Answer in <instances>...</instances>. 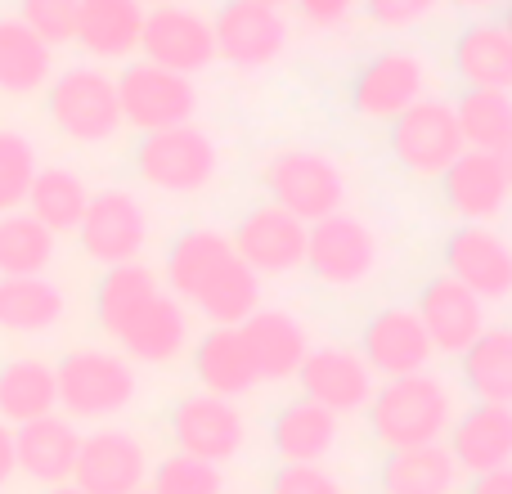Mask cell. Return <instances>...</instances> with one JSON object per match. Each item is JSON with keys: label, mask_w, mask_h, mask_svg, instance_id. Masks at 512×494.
<instances>
[{"label": "cell", "mask_w": 512, "mask_h": 494, "mask_svg": "<svg viewBox=\"0 0 512 494\" xmlns=\"http://www.w3.org/2000/svg\"><path fill=\"white\" fill-rule=\"evenodd\" d=\"M454 122H459L463 149L477 153H504V144L512 140V95L499 90H463L454 104Z\"/></svg>", "instance_id": "obj_37"}, {"label": "cell", "mask_w": 512, "mask_h": 494, "mask_svg": "<svg viewBox=\"0 0 512 494\" xmlns=\"http://www.w3.org/2000/svg\"><path fill=\"white\" fill-rule=\"evenodd\" d=\"M135 180L153 194H171V198H189L203 194L216 180V167H221V153H216L212 135L203 126L185 122L171 126V131H153L140 135L135 144Z\"/></svg>", "instance_id": "obj_3"}, {"label": "cell", "mask_w": 512, "mask_h": 494, "mask_svg": "<svg viewBox=\"0 0 512 494\" xmlns=\"http://www.w3.org/2000/svg\"><path fill=\"white\" fill-rule=\"evenodd\" d=\"M234 256L261 279H283V274H297L306 265V221H297L292 212H283L279 203H261L234 225L230 234Z\"/></svg>", "instance_id": "obj_13"}, {"label": "cell", "mask_w": 512, "mask_h": 494, "mask_svg": "<svg viewBox=\"0 0 512 494\" xmlns=\"http://www.w3.org/2000/svg\"><path fill=\"white\" fill-rule=\"evenodd\" d=\"M270 494H346L324 463H283L270 477Z\"/></svg>", "instance_id": "obj_42"}, {"label": "cell", "mask_w": 512, "mask_h": 494, "mask_svg": "<svg viewBox=\"0 0 512 494\" xmlns=\"http://www.w3.org/2000/svg\"><path fill=\"white\" fill-rule=\"evenodd\" d=\"M54 234L41 221L18 207L0 212V279H23V274H45L54 261Z\"/></svg>", "instance_id": "obj_38"}, {"label": "cell", "mask_w": 512, "mask_h": 494, "mask_svg": "<svg viewBox=\"0 0 512 494\" xmlns=\"http://www.w3.org/2000/svg\"><path fill=\"white\" fill-rule=\"evenodd\" d=\"M499 167H504V180H508V189H512V140L504 144V153H499Z\"/></svg>", "instance_id": "obj_47"}, {"label": "cell", "mask_w": 512, "mask_h": 494, "mask_svg": "<svg viewBox=\"0 0 512 494\" xmlns=\"http://www.w3.org/2000/svg\"><path fill=\"white\" fill-rule=\"evenodd\" d=\"M149 481V454H144L140 436L122 432V427H95L81 436L77 468H72V486L81 494H135Z\"/></svg>", "instance_id": "obj_14"}, {"label": "cell", "mask_w": 512, "mask_h": 494, "mask_svg": "<svg viewBox=\"0 0 512 494\" xmlns=\"http://www.w3.org/2000/svg\"><path fill=\"white\" fill-rule=\"evenodd\" d=\"M77 5L81 0H18V23L32 27L45 45H68L77 36Z\"/></svg>", "instance_id": "obj_41"}, {"label": "cell", "mask_w": 512, "mask_h": 494, "mask_svg": "<svg viewBox=\"0 0 512 494\" xmlns=\"http://www.w3.org/2000/svg\"><path fill=\"white\" fill-rule=\"evenodd\" d=\"M77 243L104 270L108 265L140 261L144 243H149V216H144L140 198L131 189H99V194H90L86 216L77 225Z\"/></svg>", "instance_id": "obj_11"}, {"label": "cell", "mask_w": 512, "mask_h": 494, "mask_svg": "<svg viewBox=\"0 0 512 494\" xmlns=\"http://www.w3.org/2000/svg\"><path fill=\"white\" fill-rule=\"evenodd\" d=\"M36 171V144L23 131H0V212H18L27 203Z\"/></svg>", "instance_id": "obj_39"}, {"label": "cell", "mask_w": 512, "mask_h": 494, "mask_svg": "<svg viewBox=\"0 0 512 494\" xmlns=\"http://www.w3.org/2000/svg\"><path fill=\"white\" fill-rule=\"evenodd\" d=\"M418 319H423L427 337H432L436 355H463L481 333H486V301L468 292L459 279L436 274L418 292Z\"/></svg>", "instance_id": "obj_18"}, {"label": "cell", "mask_w": 512, "mask_h": 494, "mask_svg": "<svg viewBox=\"0 0 512 494\" xmlns=\"http://www.w3.org/2000/svg\"><path fill=\"white\" fill-rule=\"evenodd\" d=\"M140 32H144L140 0H81L72 41L90 59H131L140 50Z\"/></svg>", "instance_id": "obj_26"}, {"label": "cell", "mask_w": 512, "mask_h": 494, "mask_svg": "<svg viewBox=\"0 0 512 494\" xmlns=\"http://www.w3.org/2000/svg\"><path fill=\"white\" fill-rule=\"evenodd\" d=\"M441 194H445V207H450L463 225H490L508 207L512 189H508L504 167H499L495 153L463 149L459 158H454V167L441 176Z\"/></svg>", "instance_id": "obj_21"}, {"label": "cell", "mask_w": 512, "mask_h": 494, "mask_svg": "<svg viewBox=\"0 0 512 494\" xmlns=\"http://www.w3.org/2000/svg\"><path fill=\"white\" fill-rule=\"evenodd\" d=\"M216 36V59L234 63L243 72L270 68L288 45V23L279 9H265L256 0H225L221 14L212 18Z\"/></svg>", "instance_id": "obj_15"}, {"label": "cell", "mask_w": 512, "mask_h": 494, "mask_svg": "<svg viewBox=\"0 0 512 494\" xmlns=\"http://www.w3.org/2000/svg\"><path fill=\"white\" fill-rule=\"evenodd\" d=\"M230 261H234L230 234L207 230V225H198V230H185L180 239H171L167 265H162V270H167V283H171V297H176V301H189V306H194V301L203 297V288H207V283H212Z\"/></svg>", "instance_id": "obj_25"}, {"label": "cell", "mask_w": 512, "mask_h": 494, "mask_svg": "<svg viewBox=\"0 0 512 494\" xmlns=\"http://www.w3.org/2000/svg\"><path fill=\"white\" fill-rule=\"evenodd\" d=\"M117 104H122V126L153 135V131H171V126L194 122L198 90L180 72H167L158 63L140 59V63H126L122 77H117Z\"/></svg>", "instance_id": "obj_7"}, {"label": "cell", "mask_w": 512, "mask_h": 494, "mask_svg": "<svg viewBox=\"0 0 512 494\" xmlns=\"http://www.w3.org/2000/svg\"><path fill=\"white\" fill-rule=\"evenodd\" d=\"M131 364H171L189 342V319L171 292L149 297L113 337Z\"/></svg>", "instance_id": "obj_22"}, {"label": "cell", "mask_w": 512, "mask_h": 494, "mask_svg": "<svg viewBox=\"0 0 512 494\" xmlns=\"http://www.w3.org/2000/svg\"><path fill=\"white\" fill-rule=\"evenodd\" d=\"M378 481L382 494H454L463 486V472L445 445H414V450H391Z\"/></svg>", "instance_id": "obj_32"}, {"label": "cell", "mask_w": 512, "mask_h": 494, "mask_svg": "<svg viewBox=\"0 0 512 494\" xmlns=\"http://www.w3.org/2000/svg\"><path fill=\"white\" fill-rule=\"evenodd\" d=\"M459 373L477 405H512V328H486L459 355Z\"/></svg>", "instance_id": "obj_34"}, {"label": "cell", "mask_w": 512, "mask_h": 494, "mask_svg": "<svg viewBox=\"0 0 512 494\" xmlns=\"http://www.w3.org/2000/svg\"><path fill=\"white\" fill-rule=\"evenodd\" d=\"M194 378L207 396L221 400H239L261 382L256 373V360L243 342L239 328H207L194 346Z\"/></svg>", "instance_id": "obj_24"}, {"label": "cell", "mask_w": 512, "mask_h": 494, "mask_svg": "<svg viewBox=\"0 0 512 494\" xmlns=\"http://www.w3.org/2000/svg\"><path fill=\"white\" fill-rule=\"evenodd\" d=\"M77 450H81V432L72 418L45 414L32 423L14 427V463L27 481L36 486H68L72 468H77Z\"/></svg>", "instance_id": "obj_20"}, {"label": "cell", "mask_w": 512, "mask_h": 494, "mask_svg": "<svg viewBox=\"0 0 512 494\" xmlns=\"http://www.w3.org/2000/svg\"><path fill=\"white\" fill-rule=\"evenodd\" d=\"M158 292H162V283H158V274H153L149 265H140V261L108 265L104 279H99V288H95L99 328H104L108 337H117V328H122L149 297H158Z\"/></svg>", "instance_id": "obj_36"}, {"label": "cell", "mask_w": 512, "mask_h": 494, "mask_svg": "<svg viewBox=\"0 0 512 494\" xmlns=\"http://www.w3.org/2000/svg\"><path fill=\"white\" fill-rule=\"evenodd\" d=\"M432 337L414 306H387L364 324L360 333V360L369 364L373 378H409L432 364Z\"/></svg>", "instance_id": "obj_16"}, {"label": "cell", "mask_w": 512, "mask_h": 494, "mask_svg": "<svg viewBox=\"0 0 512 494\" xmlns=\"http://www.w3.org/2000/svg\"><path fill=\"white\" fill-rule=\"evenodd\" d=\"M292 5H297L301 18H306L310 27H319V32H333V27H342L346 18L355 14V0H292Z\"/></svg>", "instance_id": "obj_44"}, {"label": "cell", "mask_w": 512, "mask_h": 494, "mask_svg": "<svg viewBox=\"0 0 512 494\" xmlns=\"http://www.w3.org/2000/svg\"><path fill=\"white\" fill-rule=\"evenodd\" d=\"M140 5H171V0H140Z\"/></svg>", "instance_id": "obj_52"}, {"label": "cell", "mask_w": 512, "mask_h": 494, "mask_svg": "<svg viewBox=\"0 0 512 494\" xmlns=\"http://www.w3.org/2000/svg\"><path fill=\"white\" fill-rule=\"evenodd\" d=\"M382 261L378 230L351 212H333L306 225V270L324 288H360Z\"/></svg>", "instance_id": "obj_6"}, {"label": "cell", "mask_w": 512, "mask_h": 494, "mask_svg": "<svg viewBox=\"0 0 512 494\" xmlns=\"http://www.w3.org/2000/svg\"><path fill=\"white\" fill-rule=\"evenodd\" d=\"M463 477L512 468V405H472L463 418H454L450 445Z\"/></svg>", "instance_id": "obj_23"}, {"label": "cell", "mask_w": 512, "mask_h": 494, "mask_svg": "<svg viewBox=\"0 0 512 494\" xmlns=\"http://www.w3.org/2000/svg\"><path fill=\"white\" fill-rule=\"evenodd\" d=\"M86 203H90V185L72 167H41L32 189H27L23 212L59 239V234H77Z\"/></svg>", "instance_id": "obj_33"}, {"label": "cell", "mask_w": 512, "mask_h": 494, "mask_svg": "<svg viewBox=\"0 0 512 494\" xmlns=\"http://www.w3.org/2000/svg\"><path fill=\"white\" fill-rule=\"evenodd\" d=\"M468 494H512V468H495L481 472V477L468 481Z\"/></svg>", "instance_id": "obj_45"}, {"label": "cell", "mask_w": 512, "mask_h": 494, "mask_svg": "<svg viewBox=\"0 0 512 494\" xmlns=\"http://www.w3.org/2000/svg\"><path fill=\"white\" fill-rule=\"evenodd\" d=\"M261 185L270 189V203L306 225L346 212V171L319 149H279L265 158Z\"/></svg>", "instance_id": "obj_5"}, {"label": "cell", "mask_w": 512, "mask_h": 494, "mask_svg": "<svg viewBox=\"0 0 512 494\" xmlns=\"http://www.w3.org/2000/svg\"><path fill=\"white\" fill-rule=\"evenodd\" d=\"M68 297L45 274H23V279H0V333L9 337H41L63 324Z\"/></svg>", "instance_id": "obj_27"}, {"label": "cell", "mask_w": 512, "mask_h": 494, "mask_svg": "<svg viewBox=\"0 0 512 494\" xmlns=\"http://www.w3.org/2000/svg\"><path fill=\"white\" fill-rule=\"evenodd\" d=\"M135 494H149V490H135Z\"/></svg>", "instance_id": "obj_53"}, {"label": "cell", "mask_w": 512, "mask_h": 494, "mask_svg": "<svg viewBox=\"0 0 512 494\" xmlns=\"http://www.w3.org/2000/svg\"><path fill=\"white\" fill-rule=\"evenodd\" d=\"M149 494H225V477L216 463L189 459V454H171L153 468Z\"/></svg>", "instance_id": "obj_40"}, {"label": "cell", "mask_w": 512, "mask_h": 494, "mask_svg": "<svg viewBox=\"0 0 512 494\" xmlns=\"http://www.w3.org/2000/svg\"><path fill=\"white\" fill-rule=\"evenodd\" d=\"M445 274L481 301L512 297V243L490 225H459L445 239Z\"/></svg>", "instance_id": "obj_17"}, {"label": "cell", "mask_w": 512, "mask_h": 494, "mask_svg": "<svg viewBox=\"0 0 512 494\" xmlns=\"http://www.w3.org/2000/svg\"><path fill=\"white\" fill-rule=\"evenodd\" d=\"M418 99H427V63L414 50H382L351 77V108L364 122L391 126Z\"/></svg>", "instance_id": "obj_10"}, {"label": "cell", "mask_w": 512, "mask_h": 494, "mask_svg": "<svg viewBox=\"0 0 512 494\" xmlns=\"http://www.w3.org/2000/svg\"><path fill=\"white\" fill-rule=\"evenodd\" d=\"M387 144H391V158L414 180H441L454 167V158L463 153L454 104H445V99H418L414 108H405L391 122Z\"/></svg>", "instance_id": "obj_8"}, {"label": "cell", "mask_w": 512, "mask_h": 494, "mask_svg": "<svg viewBox=\"0 0 512 494\" xmlns=\"http://www.w3.org/2000/svg\"><path fill=\"white\" fill-rule=\"evenodd\" d=\"M256 5H265V9H283V5H292V0H256Z\"/></svg>", "instance_id": "obj_51"}, {"label": "cell", "mask_w": 512, "mask_h": 494, "mask_svg": "<svg viewBox=\"0 0 512 494\" xmlns=\"http://www.w3.org/2000/svg\"><path fill=\"white\" fill-rule=\"evenodd\" d=\"M454 72L468 90L512 95V36L499 23H472L454 41Z\"/></svg>", "instance_id": "obj_29"}, {"label": "cell", "mask_w": 512, "mask_h": 494, "mask_svg": "<svg viewBox=\"0 0 512 494\" xmlns=\"http://www.w3.org/2000/svg\"><path fill=\"white\" fill-rule=\"evenodd\" d=\"M140 50L149 63L180 77L212 68L216 63V36H212V18L198 14L185 5H153L144 9V32H140Z\"/></svg>", "instance_id": "obj_12"}, {"label": "cell", "mask_w": 512, "mask_h": 494, "mask_svg": "<svg viewBox=\"0 0 512 494\" xmlns=\"http://www.w3.org/2000/svg\"><path fill=\"white\" fill-rule=\"evenodd\" d=\"M270 441L283 463H324L337 445V414L306 396L288 400L270 423Z\"/></svg>", "instance_id": "obj_30"}, {"label": "cell", "mask_w": 512, "mask_h": 494, "mask_svg": "<svg viewBox=\"0 0 512 494\" xmlns=\"http://www.w3.org/2000/svg\"><path fill=\"white\" fill-rule=\"evenodd\" d=\"M59 409V387H54V364L36 355H14L0 364V423L23 427L32 418H45Z\"/></svg>", "instance_id": "obj_31"}, {"label": "cell", "mask_w": 512, "mask_h": 494, "mask_svg": "<svg viewBox=\"0 0 512 494\" xmlns=\"http://www.w3.org/2000/svg\"><path fill=\"white\" fill-rule=\"evenodd\" d=\"M436 5L441 0H364V14L387 32H405V27H418L423 18H432Z\"/></svg>", "instance_id": "obj_43"}, {"label": "cell", "mask_w": 512, "mask_h": 494, "mask_svg": "<svg viewBox=\"0 0 512 494\" xmlns=\"http://www.w3.org/2000/svg\"><path fill=\"white\" fill-rule=\"evenodd\" d=\"M41 494H81V490L68 481V486H50V490H41Z\"/></svg>", "instance_id": "obj_50"}, {"label": "cell", "mask_w": 512, "mask_h": 494, "mask_svg": "<svg viewBox=\"0 0 512 494\" xmlns=\"http://www.w3.org/2000/svg\"><path fill=\"white\" fill-rule=\"evenodd\" d=\"M54 72V50L23 27L18 18L0 23V90L5 95H36V90L50 86Z\"/></svg>", "instance_id": "obj_35"}, {"label": "cell", "mask_w": 512, "mask_h": 494, "mask_svg": "<svg viewBox=\"0 0 512 494\" xmlns=\"http://www.w3.org/2000/svg\"><path fill=\"white\" fill-rule=\"evenodd\" d=\"M450 5H459V9H490V5H499V0H450Z\"/></svg>", "instance_id": "obj_48"}, {"label": "cell", "mask_w": 512, "mask_h": 494, "mask_svg": "<svg viewBox=\"0 0 512 494\" xmlns=\"http://www.w3.org/2000/svg\"><path fill=\"white\" fill-rule=\"evenodd\" d=\"M14 472H18V463H14V427L0 423V490L9 486Z\"/></svg>", "instance_id": "obj_46"}, {"label": "cell", "mask_w": 512, "mask_h": 494, "mask_svg": "<svg viewBox=\"0 0 512 494\" xmlns=\"http://www.w3.org/2000/svg\"><path fill=\"white\" fill-rule=\"evenodd\" d=\"M239 333H243V342H248L261 382L297 378L301 360L310 355L306 351V328H301L288 310H256Z\"/></svg>", "instance_id": "obj_28"}, {"label": "cell", "mask_w": 512, "mask_h": 494, "mask_svg": "<svg viewBox=\"0 0 512 494\" xmlns=\"http://www.w3.org/2000/svg\"><path fill=\"white\" fill-rule=\"evenodd\" d=\"M369 432L382 450H414V445H441L454 427V391L436 373H409L373 387Z\"/></svg>", "instance_id": "obj_1"}, {"label": "cell", "mask_w": 512, "mask_h": 494, "mask_svg": "<svg viewBox=\"0 0 512 494\" xmlns=\"http://www.w3.org/2000/svg\"><path fill=\"white\" fill-rule=\"evenodd\" d=\"M171 441H176V454L221 468V463L239 459L243 445H248V418L234 400L194 391L171 409Z\"/></svg>", "instance_id": "obj_9"}, {"label": "cell", "mask_w": 512, "mask_h": 494, "mask_svg": "<svg viewBox=\"0 0 512 494\" xmlns=\"http://www.w3.org/2000/svg\"><path fill=\"white\" fill-rule=\"evenodd\" d=\"M297 382H301V396L324 405L337 418L360 414L373 400V373L360 360V351H351V346H319V351H310L297 369Z\"/></svg>", "instance_id": "obj_19"}, {"label": "cell", "mask_w": 512, "mask_h": 494, "mask_svg": "<svg viewBox=\"0 0 512 494\" xmlns=\"http://www.w3.org/2000/svg\"><path fill=\"white\" fill-rule=\"evenodd\" d=\"M45 117L72 144H108L122 131V104H117V77L95 63H77L50 77L45 86Z\"/></svg>", "instance_id": "obj_2"}, {"label": "cell", "mask_w": 512, "mask_h": 494, "mask_svg": "<svg viewBox=\"0 0 512 494\" xmlns=\"http://www.w3.org/2000/svg\"><path fill=\"white\" fill-rule=\"evenodd\" d=\"M135 364L117 351L81 346L54 364V387H59V409L68 418H113L135 400Z\"/></svg>", "instance_id": "obj_4"}, {"label": "cell", "mask_w": 512, "mask_h": 494, "mask_svg": "<svg viewBox=\"0 0 512 494\" xmlns=\"http://www.w3.org/2000/svg\"><path fill=\"white\" fill-rule=\"evenodd\" d=\"M499 27L512 36V0H504V18H499Z\"/></svg>", "instance_id": "obj_49"}]
</instances>
